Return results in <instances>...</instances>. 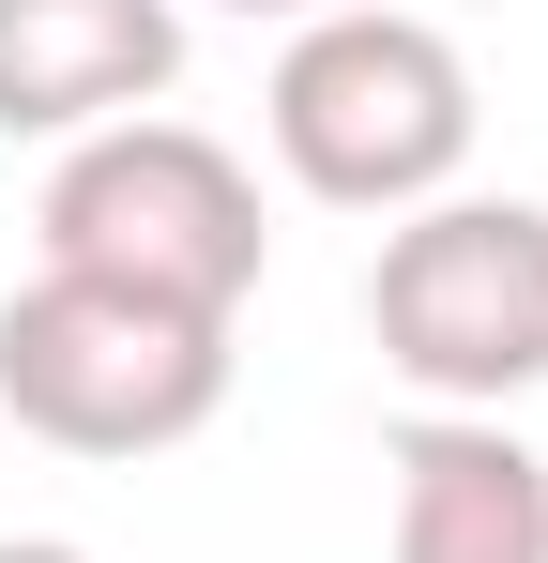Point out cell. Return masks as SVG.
<instances>
[{"instance_id": "5b68a950", "label": "cell", "mask_w": 548, "mask_h": 563, "mask_svg": "<svg viewBox=\"0 0 548 563\" xmlns=\"http://www.w3.org/2000/svg\"><path fill=\"white\" fill-rule=\"evenodd\" d=\"M183 77V0H0V137H107Z\"/></svg>"}, {"instance_id": "ba28073f", "label": "cell", "mask_w": 548, "mask_h": 563, "mask_svg": "<svg viewBox=\"0 0 548 563\" xmlns=\"http://www.w3.org/2000/svg\"><path fill=\"white\" fill-rule=\"evenodd\" d=\"M229 15H289V31H305V15H336V0H229Z\"/></svg>"}, {"instance_id": "6da1fadb", "label": "cell", "mask_w": 548, "mask_h": 563, "mask_svg": "<svg viewBox=\"0 0 548 563\" xmlns=\"http://www.w3.org/2000/svg\"><path fill=\"white\" fill-rule=\"evenodd\" d=\"M274 168L320 198V213H427V198H457V168H472V122H487V92H472V62H457L442 15H412V0H336V15H305L289 46H274Z\"/></svg>"}, {"instance_id": "277c9868", "label": "cell", "mask_w": 548, "mask_h": 563, "mask_svg": "<svg viewBox=\"0 0 548 563\" xmlns=\"http://www.w3.org/2000/svg\"><path fill=\"white\" fill-rule=\"evenodd\" d=\"M365 335L427 411H518L548 380V198H427L365 260Z\"/></svg>"}, {"instance_id": "52a82bcc", "label": "cell", "mask_w": 548, "mask_h": 563, "mask_svg": "<svg viewBox=\"0 0 548 563\" xmlns=\"http://www.w3.org/2000/svg\"><path fill=\"white\" fill-rule=\"evenodd\" d=\"M0 563H91L77 533H0Z\"/></svg>"}, {"instance_id": "3957f363", "label": "cell", "mask_w": 548, "mask_h": 563, "mask_svg": "<svg viewBox=\"0 0 548 563\" xmlns=\"http://www.w3.org/2000/svg\"><path fill=\"white\" fill-rule=\"evenodd\" d=\"M0 411L46 457H168L229 411V320L153 305V289L31 275L0 305Z\"/></svg>"}, {"instance_id": "8992f818", "label": "cell", "mask_w": 548, "mask_h": 563, "mask_svg": "<svg viewBox=\"0 0 548 563\" xmlns=\"http://www.w3.org/2000/svg\"><path fill=\"white\" fill-rule=\"evenodd\" d=\"M396 563H548V457L518 442V411L396 427Z\"/></svg>"}, {"instance_id": "7a4b0ae2", "label": "cell", "mask_w": 548, "mask_h": 563, "mask_svg": "<svg viewBox=\"0 0 548 563\" xmlns=\"http://www.w3.org/2000/svg\"><path fill=\"white\" fill-rule=\"evenodd\" d=\"M31 244L46 275L91 289H153V305H198V320H244L274 229H260V168L229 137H198L168 107L107 122V137H62V168L31 198Z\"/></svg>"}]
</instances>
